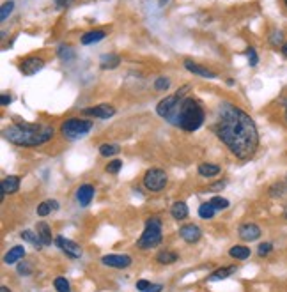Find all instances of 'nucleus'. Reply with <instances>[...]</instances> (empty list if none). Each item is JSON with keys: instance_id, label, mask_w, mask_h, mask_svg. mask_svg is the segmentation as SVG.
<instances>
[{"instance_id": "nucleus-28", "label": "nucleus", "mask_w": 287, "mask_h": 292, "mask_svg": "<svg viewBox=\"0 0 287 292\" xmlns=\"http://www.w3.org/2000/svg\"><path fill=\"white\" fill-rule=\"evenodd\" d=\"M57 55H58V58H60V60H64V62L75 60V57H76L75 50L71 48L69 45H60V46H58V48H57Z\"/></svg>"}, {"instance_id": "nucleus-31", "label": "nucleus", "mask_w": 287, "mask_h": 292, "mask_svg": "<svg viewBox=\"0 0 287 292\" xmlns=\"http://www.w3.org/2000/svg\"><path fill=\"white\" fill-rule=\"evenodd\" d=\"M215 207L211 206V202H204V204H200L199 206V216L202 220H211L215 216Z\"/></svg>"}, {"instance_id": "nucleus-49", "label": "nucleus", "mask_w": 287, "mask_h": 292, "mask_svg": "<svg viewBox=\"0 0 287 292\" xmlns=\"http://www.w3.org/2000/svg\"><path fill=\"white\" fill-rule=\"evenodd\" d=\"M0 292H11V291H9V287H5V285H2V287H0Z\"/></svg>"}, {"instance_id": "nucleus-6", "label": "nucleus", "mask_w": 287, "mask_h": 292, "mask_svg": "<svg viewBox=\"0 0 287 292\" xmlns=\"http://www.w3.org/2000/svg\"><path fill=\"white\" fill-rule=\"evenodd\" d=\"M181 99L177 94H172V96H165V98L156 105V114H158L162 119H165L169 124L175 126V119H177V110H179V105H181Z\"/></svg>"}, {"instance_id": "nucleus-24", "label": "nucleus", "mask_w": 287, "mask_h": 292, "mask_svg": "<svg viewBox=\"0 0 287 292\" xmlns=\"http://www.w3.org/2000/svg\"><path fill=\"white\" fill-rule=\"evenodd\" d=\"M287 193V184L286 181H277L268 188V195L271 198H282Z\"/></svg>"}, {"instance_id": "nucleus-50", "label": "nucleus", "mask_w": 287, "mask_h": 292, "mask_svg": "<svg viewBox=\"0 0 287 292\" xmlns=\"http://www.w3.org/2000/svg\"><path fill=\"white\" fill-rule=\"evenodd\" d=\"M167 2H169V0H160V5H165Z\"/></svg>"}, {"instance_id": "nucleus-43", "label": "nucleus", "mask_w": 287, "mask_h": 292, "mask_svg": "<svg viewBox=\"0 0 287 292\" xmlns=\"http://www.w3.org/2000/svg\"><path fill=\"white\" fill-rule=\"evenodd\" d=\"M224 186H225V181H218V182H215V184L209 186L208 191H220V189H224Z\"/></svg>"}, {"instance_id": "nucleus-2", "label": "nucleus", "mask_w": 287, "mask_h": 292, "mask_svg": "<svg viewBox=\"0 0 287 292\" xmlns=\"http://www.w3.org/2000/svg\"><path fill=\"white\" fill-rule=\"evenodd\" d=\"M55 131L48 124H30L14 117L13 126L4 129V138L18 147H39L54 138Z\"/></svg>"}, {"instance_id": "nucleus-4", "label": "nucleus", "mask_w": 287, "mask_h": 292, "mask_svg": "<svg viewBox=\"0 0 287 292\" xmlns=\"http://www.w3.org/2000/svg\"><path fill=\"white\" fill-rule=\"evenodd\" d=\"M162 220L158 216H153L146 222V229L142 232L140 239L137 241V246L140 250H149V248L158 246L162 243Z\"/></svg>"}, {"instance_id": "nucleus-38", "label": "nucleus", "mask_w": 287, "mask_h": 292, "mask_svg": "<svg viewBox=\"0 0 287 292\" xmlns=\"http://www.w3.org/2000/svg\"><path fill=\"white\" fill-rule=\"evenodd\" d=\"M246 57H248V64L252 67H255L259 64V55H257V52H255L254 46H248V48H246Z\"/></svg>"}, {"instance_id": "nucleus-40", "label": "nucleus", "mask_w": 287, "mask_h": 292, "mask_svg": "<svg viewBox=\"0 0 287 292\" xmlns=\"http://www.w3.org/2000/svg\"><path fill=\"white\" fill-rule=\"evenodd\" d=\"M273 251V244L271 243H261L257 248V255L259 257H268Z\"/></svg>"}, {"instance_id": "nucleus-33", "label": "nucleus", "mask_w": 287, "mask_h": 292, "mask_svg": "<svg viewBox=\"0 0 287 292\" xmlns=\"http://www.w3.org/2000/svg\"><path fill=\"white\" fill-rule=\"evenodd\" d=\"M54 287L57 292H71V285L69 282L64 278V276H57L54 280Z\"/></svg>"}, {"instance_id": "nucleus-8", "label": "nucleus", "mask_w": 287, "mask_h": 292, "mask_svg": "<svg viewBox=\"0 0 287 292\" xmlns=\"http://www.w3.org/2000/svg\"><path fill=\"white\" fill-rule=\"evenodd\" d=\"M43 67H45V58L38 57V55H29V57L21 58V62H20V71L25 74V76L38 74Z\"/></svg>"}, {"instance_id": "nucleus-44", "label": "nucleus", "mask_w": 287, "mask_h": 292, "mask_svg": "<svg viewBox=\"0 0 287 292\" xmlns=\"http://www.w3.org/2000/svg\"><path fill=\"white\" fill-rule=\"evenodd\" d=\"M190 87H191V85H188V83H186V85H183V87H181V89H179V91L175 92V94H177L179 98H186V94H188V89H190Z\"/></svg>"}, {"instance_id": "nucleus-34", "label": "nucleus", "mask_w": 287, "mask_h": 292, "mask_svg": "<svg viewBox=\"0 0 287 292\" xmlns=\"http://www.w3.org/2000/svg\"><path fill=\"white\" fill-rule=\"evenodd\" d=\"M13 9H14V2H13V0H7V2H4V4H2V7H0V21L7 20V18L11 16Z\"/></svg>"}, {"instance_id": "nucleus-5", "label": "nucleus", "mask_w": 287, "mask_h": 292, "mask_svg": "<svg viewBox=\"0 0 287 292\" xmlns=\"http://www.w3.org/2000/svg\"><path fill=\"white\" fill-rule=\"evenodd\" d=\"M92 128H94L92 120L82 119V117H69L60 124V133L67 140H78V138L87 135Z\"/></svg>"}, {"instance_id": "nucleus-16", "label": "nucleus", "mask_w": 287, "mask_h": 292, "mask_svg": "<svg viewBox=\"0 0 287 292\" xmlns=\"http://www.w3.org/2000/svg\"><path fill=\"white\" fill-rule=\"evenodd\" d=\"M107 37V32L101 29H96V30H89V32L82 34V37H80V43H82L83 46L87 45H94V43L101 41V39H105Z\"/></svg>"}, {"instance_id": "nucleus-14", "label": "nucleus", "mask_w": 287, "mask_h": 292, "mask_svg": "<svg viewBox=\"0 0 287 292\" xmlns=\"http://www.w3.org/2000/svg\"><path fill=\"white\" fill-rule=\"evenodd\" d=\"M179 235H181L186 243L193 244L202 237V231H200L197 225H193V223H188V225H183L181 229H179Z\"/></svg>"}, {"instance_id": "nucleus-37", "label": "nucleus", "mask_w": 287, "mask_h": 292, "mask_svg": "<svg viewBox=\"0 0 287 292\" xmlns=\"http://www.w3.org/2000/svg\"><path fill=\"white\" fill-rule=\"evenodd\" d=\"M122 169V160H112L107 163V167H105V172H109V174H119V170Z\"/></svg>"}, {"instance_id": "nucleus-36", "label": "nucleus", "mask_w": 287, "mask_h": 292, "mask_svg": "<svg viewBox=\"0 0 287 292\" xmlns=\"http://www.w3.org/2000/svg\"><path fill=\"white\" fill-rule=\"evenodd\" d=\"M209 202H211V206L215 207L217 211H224V209H227V207L230 206V202L227 200V198H224V197H213Z\"/></svg>"}, {"instance_id": "nucleus-20", "label": "nucleus", "mask_w": 287, "mask_h": 292, "mask_svg": "<svg viewBox=\"0 0 287 292\" xmlns=\"http://www.w3.org/2000/svg\"><path fill=\"white\" fill-rule=\"evenodd\" d=\"M200 177H206V179H211V177L218 175L220 174V167L218 165H213V163H200L199 169H197Z\"/></svg>"}, {"instance_id": "nucleus-7", "label": "nucleus", "mask_w": 287, "mask_h": 292, "mask_svg": "<svg viewBox=\"0 0 287 292\" xmlns=\"http://www.w3.org/2000/svg\"><path fill=\"white\" fill-rule=\"evenodd\" d=\"M167 182H169V177H167L165 170L156 169V167L149 169L144 175V188L153 193H160L162 189H165Z\"/></svg>"}, {"instance_id": "nucleus-26", "label": "nucleus", "mask_w": 287, "mask_h": 292, "mask_svg": "<svg viewBox=\"0 0 287 292\" xmlns=\"http://www.w3.org/2000/svg\"><path fill=\"white\" fill-rule=\"evenodd\" d=\"M229 255L234 260H246L250 257V248L248 246H241V244H236L229 250Z\"/></svg>"}, {"instance_id": "nucleus-13", "label": "nucleus", "mask_w": 287, "mask_h": 292, "mask_svg": "<svg viewBox=\"0 0 287 292\" xmlns=\"http://www.w3.org/2000/svg\"><path fill=\"white\" fill-rule=\"evenodd\" d=\"M183 64H184V69L190 71V73H193L195 76H200V78H209V80L218 78V74L215 73V71L208 69V67H204V66H200V64H197V62H193V60H188L186 58Z\"/></svg>"}, {"instance_id": "nucleus-42", "label": "nucleus", "mask_w": 287, "mask_h": 292, "mask_svg": "<svg viewBox=\"0 0 287 292\" xmlns=\"http://www.w3.org/2000/svg\"><path fill=\"white\" fill-rule=\"evenodd\" d=\"M11 101H13V98H11L9 94H2V96H0V105H2V107H9V105H11Z\"/></svg>"}, {"instance_id": "nucleus-10", "label": "nucleus", "mask_w": 287, "mask_h": 292, "mask_svg": "<svg viewBox=\"0 0 287 292\" xmlns=\"http://www.w3.org/2000/svg\"><path fill=\"white\" fill-rule=\"evenodd\" d=\"M55 244H57L67 257H71V259H80V257H82V248H80V244H76L75 241H71V239L57 235V237H55Z\"/></svg>"}, {"instance_id": "nucleus-41", "label": "nucleus", "mask_w": 287, "mask_h": 292, "mask_svg": "<svg viewBox=\"0 0 287 292\" xmlns=\"http://www.w3.org/2000/svg\"><path fill=\"white\" fill-rule=\"evenodd\" d=\"M151 285H153V284H151L149 280H138V282H137V291H140V292H146L147 289L151 287Z\"/></svg>"}, {"instance_id": "nucleus-39", "label": "nucleus", "mask_w": 287, "mask_h": 292, "mask_svg": "<svg viewBox=\"0 0 287 292\" xmlns=\"http://www.w3.org/2000/svg\"><path fill=\"white\" fill-rule=\"evenodd\" d=\"M16 271L20 273L21 276H29V275H32V266H30L29 262H25V260H21L16 266Z\"/></svg>"}, {"instance_id": "nucleus-18", "label": "nucleus", "mask_w": 287, "mask_h": 292, "mask_svg": "<svg viewBox=\"0 0 287 292\" xmlns=\"http://www.w3.org/2000/svg\"><path fill=\"white\" fill-rule=\"evenodd\" d=\"M20 182H21V177L20 175H7L2 179V191L5 195L7 193H16L18 189H20Z\"/></svg>"}, {"instance_id": "nucleus-45", "label": "nucleus", "mask_w": 287, "mask_h": 292, "mask_svg": "<svg viewBox=\"0 0 287 292\" xmlns=\"http://www.w3.org/2000/svg\"><path fill=\"white\" fill-rule=\"evenodd\" d=\"M71 2H73V0H55V5H57V7H67Z\"/></svg>"}, {"instance_id": "nucleus-11", "label": "nucleus", "mask_w": 287, "mask_h": 292, "mask_svg": "<svg viewBox=\"0 0 287 292\" xmlns=\"http://www.w3.org/2000/svg\"><path fill=\"white\" fill-rule=\"evenodd\" d=\"M101 262L109 268H115V269H126L131 266V257L129 255H119V253H110V255H103L101 257Z\"/></svg>"}, {"instance_id": "nucleus-29", "label": "nucleus", "mask_w": 287, "mask_h": 292, "mask_svg": "<svg viewBox=\"0 0 287 292\" xmlns=\"http://www.w3.org/2000/svg\"><path fill=\"white\" fill-rule=\"evenodd\" d=\"M175 260H179L177 253H174V251H160L158 255H156V262L158 264H174Z\"/></svg>"}, {"instance_id": "nucleus-19", "label": "nucleus", "mask_w": 287, "mask_h": 292, "mask_svg": "<svg viewBox=\"0 0 287 292\" xmlns=\"http://www.w3.org/2000/svg\"><path fill=\"white\" fill-rule=\"evenodd\" d=\"M36 232H38V235H39V239L43 241V244H45V246H50L52 241H54L50 225L45 223V222H38V225H36Z\"/></svg>"}, {"instance_id": "nucleus-52", "label": "nucleus", "mask_w": 287, "mask_h": 292, "mask_svg": "<svg viewBox=\"0 0 287 292\" xmlns=\"http://www.w3.org/2000/svg\"><path fill=\"white\" fill-rule=\"evenodd\" d=\"M284 5H286V7H287V0H284Z\"/></svg>"}, {"instance_id": "nucleus-22", "label": "nucleus", "mask_w": 287, "mask_h": 292, "mask_svg": "<svg viewBox=\"0 0 287 292\" xmlns=\"http://www.w3.org/2000/svg\"><path fill=\"white\" fill-rule=\"evenodd\" d=\"M25 257V248L23 246H13L11 250L5 253V257H4V262L5 264H14V262H18V260H21Z\"/></svg>"}, {"instance_id": "nucleus-27", "label": "nucleus", "mask_w": 287, "mask_h": 292, "mask_svg": "<svg viewBox=\"0 0 287 292\" xmlns=\"http://www.w3.org/2000/svg\"><path fill=\"white\" fill-rule=\"evenodd\" d=\"M58 209V202L57 200H45L41 202L38 206V216H48L52 211H57Z\"/></svg>"}, {"instance_id": "nucleus-32", "label": "nucleus", "mask_w": 287, "mask_h": 292, "mask_svg": "<svg viewBox=\"0 0 287 292\" xmlns=\"http://www.w3.org/2000/svg\"><path fill=\"white\" fill-rule=\"evenodd\" d=\"M121 151V147L117 144H101L100 145V154L105 158H110V156H115L117 152Z\"/></svg>"}, {"instance_id": "nucleus-47", "label": "nucleus", "mask_w": 287, "mask_h": 292, "mask_svg": "<svg viewBox=\"0 0 287 292\" xmlns=\"http://www.w3.org/2000/svg\"><path fill=\"white\" fill-rule=\"evenodd\" d=\"M280 52H282V55H284V57L287 58V41L284 43V46H282V48H280Z\"/></svg>"}, {"instance_id": "nucleus-23", "label": "nucleus", "mask_w": 287, "mask_h": 292, "mask_svg": "<svg viewBox=\"0 0 287 292\" xmlns=\"http://www.w3.org/2000/svg\"><path fill=\"white\" fill-rule=\"evenodd\" d=\"M171 214L174 220H184L188 218V206L184 204V202H174L171 207Z\"/></svg>"}, {"instance_id": "nucleus-17", "label": "nucleus", "mask_w": 287, "mask_h": 292, "mask_svg": "<svg viewBox=\"0 0 287 292\" xmlns=\"http://www.w3.org/2000/svg\"><path fill=\"white\" fill-rule=\"evenodd\" d=\"M119 64H121V57L117 54H105L100 57V67L105 71L115 69V67H119Z\"/></svg>"}, {"instance_id": "nucleus-53", "label": "nucleus", "mask_w": 287, "mask_h": 292, "mask_svg": "<svg viewBox=\"0 0 287 292\" xmlns=\"http://www.w3.org/2000/svg\"><path fill=\"white\" fill-rule=\"evenodd\" d=\"M286 184H287V175H286Z\"/></svg>"}, {"instance_id": "nucleus-3", "label": "nucleus", "mask_w": 287, "mask_h": 292, "mask_svg": "<svg viewBox=\"0 0 287 292\" xmlns=\"http://www.w3.org/2000/svg\"><path fill=\"white\" fill-rule=\"evenodd\" d=\"M206 112L204 107L197 101L195 98H183L177 110V119H175V128L183 129L186 133H193L204 124Z\"/></svg>"}, {"instance_id": "nucleus-15", "label": "nucleus", "mask_w": 287, "mask_h": 292, "mask_svg": "<svg viewBox=\"0 0 287 292\" xmlns=\"http://www.w3.org/2000/svg\"><path fill=\"white\" fill-rule=\"evenodd\" d=\"M94 193L96 189L92 184H82L76 189V200H78V204L82 207H87L92 202V198H94Z\"/></svg>"}, {"instance_id": "nucleus-1", "label": "nucleus", "mask_w": 287, "mask_h": 292, "mask_svg": "<svg viewBox=\"0 0 287 292\" xmlns=\"http://www.w3.org/2000/svg\"><path fill=\"white\" fill-rule=\"evenodd\" d=\"M213 131L237 160H250L259 149V131L254 119L230 101L218 105Z\"/></svg>"}, {"instance_id": "nucleus-12", "label": "nucleus", "mask_w": 287, "mask_h": 292, "mask_svg": "<svg viewBox=\"0 0 287 292\" xmlns=\"http://www.w3.org/2000/svg\"><path fill=\"white\" fill-rule=\"evenodd\" d=\"M237 234H239V237L243 239V241H248V243H252V241H257L259 237H261L262 231L261 227L255 225V223H243L239 229H237Z\"/></svg>"}, {"instance_id": "nucleus-21", "label": "nucleus", "mask_w": 287, "mask_h": 292, "mask_svg": "<svg viewBox=\"0 0 287 292\" xmlns=\"http://www.w3.org/2000/svg\"><path fill=\"white\" fill-rule=\"evenodd\" d=\"M234 273H236V266H227V268H220V269H217V271H213L211 275H209L208 280L209 282L225 280V278H229V276L234 275Z\"/></svg>"}, {"instance_id": "nucleus-30", "label": "nucleus", "mask_w": 287, "mask_h": 292, "mask_svg": "<svg viewBox=\"0 0 287 292\" xmlns=\"http://www.w3.org/2000/svg\"><path fill=\"white\" fill-rule=\"evenodd\" d=\"M284 32L282 30H273V32L270 34V36H268V41H270V45L273 46V48H282L284 46Z\"/></svg>"}, {"instance_id": "nucleus-35", "label": "nucleus", "mask_w": 287, "mask_h": 292, "mask_svg": "<svg viewBox=\"0 0 287 292\" xmlns=\"http://www.w3.org/2000/svg\"><path fill=\"white\" fill-rule=\"evenodd\" d=\"M169 87H171V80L167 78V76H158V78L154 80V91L165 92L169 91Z\"/></svg>"}, {"instance_id": "nucleus-48", "label": "nucleus", "mask_w": 287, "mask_h": 292, "mask_svg": "<svg viewBox=\"0 0 287 292\" xmlns=\"http://www.w3.org/2000/svg\"><path fill=\"white\" fill-rule=\"evenodd\" d=\"M284 119L287 122V99H284Z\"/></svg>"}, {"instance_id": "nucleus-46", "label": "nucleus", "mask_w": 287, "mask_h": 292, "mask_svg": "<svg viewBox=\"0 0 287 292\" xmlns=\"http://www.w3.org/2000/svg\"><path fill=\"white\" fill-rule=\"evenodd\" d=\"M162 289H163V285H160V284H153L149 289H147L146 292H162Z\"/></svg>"}, {"instance_id": "nucleus-51", "label": "nucleus", "mask_w": 287, "mask_h": 292, "mask_svg": "<svg viewBox=\"0 0 287 292\" xmlns=\"http://www.w3.org/2000/svg\"><path fill=\"white\" fill-rule=\"evenodd\" d=\"M284 218L287 220V206H286V209H284Z\"/></svg>"}, {"instance_id": "nucleus-9", "label": "nucleus", "mask_w": 287, "mask_h": 292, "mask_svg": "<svg viewBox=\"0 0 287 292\" xmlns=\"http://www.w3.org/2000/svg\"><path fill=\"white\" fill-rule=\"evenodd\" d=\"M83 116H89V117H96V119H110V117L115 116V108L112 107L110 103H101L98 107H92V108H83L82 110Z\"/></svg>"}, {"instance_id": "nucleus-25", "label": "nucleus", "mask_w": 287, "mask_h": 292, "mask_svg": "<svg viewBox=\"0 0 287 292\" xmlns=\"http://www.w3.org/2000/svg\"><path fill=\"white\" fill-rule=\"evenodd\" d=\"M20 235H21V239H23V241H25V243H30L34 248H36V250H41V248L45 246V244H43V241H41V239H39L38 232H32V231H23Z\"/></svg>"}]
</instances>
